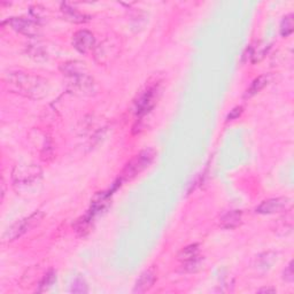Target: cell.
Listing matches in <instances>:
<instances>
[{
	"label": "cell",
	"mask_w": 294,
	"mask_h": 294,
	"mask_svg": "<svg viewBox=\"0 0 294 294\" xmlns=\"http://www.w3.org/2000/svg\"><path fill=\"white\" fill-rule=\"evenodd\" d=\"M4 82L10 91L30 99H41L49 92V82L45 78L20 69L7 71Z\"/></svg>",
	"instance_id": "cell-1"
},
{
	"label": "cell",
	"mask_w": 294,
	"mask_h": 294,
	"mask_svg": "<svg viewBox=\"0 0 294 294\" xmlns=\"http://www.w3.org/2000/svg\"><path fill=\"white\" fill-rule=\"evenodd\" d=\"M61 71L69 80V87L72 91L83 96H91L96 91L95 82L85 70L84 63L78 61L66 62L61 66Z\"/></svg>",
	"instance_id": "cell-2"
},
{
	"label": "cell",
	"mask_w": 294,
	"mask_h": 294,
	"mask_svg": "<svg viewBox=\"0 0 294 294\" xmlns=\"http://www.w3.org/2000/svg\"><path fill=\"white\" fill-rule=\"evenodd\" d=\"M154 156L155 152L151 150V148L140 152L134 159H131L127 163L124 169L122 170L121 181H131L135 177H137L140 173L144 172L153 162Z\"/></svg>",
	"instance_id": "cell-3"
},
{
	"label": "cell",
	"mask_w": 294,
	"mask_h": 294,
	"mask_svg": "<svg viewBox=\"0 0 294 294\" xmlns=\"http://www.w3.org/2000/svg\"><path fill=\"white\" fill-rule=\"evenodd\" d=\"M43 213L40 212H37L35 214L30 215L27 219H23L19 221L18 223H15L14 225H12V227L7 230L6 233L4 234V239L5 241H13L15 239H18L21 236H23L25 232L30 231L31 229H33L40 223V221L43 220Z\"/></svg>",
	"instance_id": "cell-4"
},
{
	"label": "cell",
	"mask_w": 294,
	"mask_h": 294,
	"mask_svg": "<svg viewBox=\"0 0 294 294\" xmlns=\"http://www.w3.org/2000/svg\"><path fill=\"white\" fill-rule=\"evenodd\" d=\"M157 90L155 88H148L145 90L136 101V114L144 116L151 112V109L156 104Z\"/></svg>",
	"instance_id": "cell-5"
},
{
	"label": "cell",
	"mask_w": 294,
	"mask_h": 294,
	"mask_svg": "<svg viewBox=\"0 0 294 294\" xmlns=\"http://www.w3.org/2000/svg\"><path fill=\"white\" fill-rule=\"evenodd\" d=\"M72 46L78 51L79 53L87 54L93 50L96 44V38L93 33L89 30H79L75 32L72 36Z\"/></svg>",
	"instance_id": "cell-6"
},
{
	"label": "cell",
	"mask_w": 294,
	"mask_h": 294,
	"mask_svg": "<svg viewBox=\"0 0 294 294\" xmlns=\"http://www.w3.org/2000/svg\"><path fill=\"white\" fill-rule=\"evenodd\" d=\"M288 204V199L287 198H271L268 200H264L257 207L255 212L258 214H263V215H270L275 214V213H279L284 211L285 208L287 207Z\"/></svg>",
	"instance_id": "cell-7"
},
{
	"label": "cell",
	"mask_w": 294,
	"mask_h": 294,
	"mask_svg": "<svg viewBox=\"0 0 294 294\" xmlns=\"http://www.w3.org/2000/svg\"><path fill=\"white\" fill-rule=\"evenodd\" d=\"M7 23L15 31L28 37H35L39 32V28H38V25L35 22L23 18H12L7 21Z\"/></svg>",
	"instance_id": "cell-8"
},
{
	"label": "cell",
	"mask_w": 294,
	"mask_h": 294,
	"mask_svg": "<svg viewBox=\"0 0 294 294\" xmlns=\"http://www.w3.org/2000/svg\"><path fill=\"white\" fill-rule=\"evenodd\" d=\"M156 280V272L154 269H148L144 271L142 275L139 276V278L136 280L134 293H145L150 289L153 285H154Z\"/></svg>",
	"instance_id": "cell-9"
},
{
	"label": "cell",
	"mask_w": 294,
	"mask_h": 294,
	"mask_svg": "<svg viewBox=\"0 0 294 294\" xmlns=\"http://www.w3.org/2000/svg\"><path fill=\"white\" fill-rule=\"evenodd\" d=\"M242 220V213L240 211H231L224 214L220 220V225L223 229H234L240 225Z\"/></svg>",
	"instance_id": "cell-10"
},
{
	"label": "cell",
	"mask_w": 294,
	"mask_h": 294,
	"mask_svg": "<svg viewBox=\"0 0 294 294\" xmlns=\"http://www.w3.org/2000/svg\"><path fill=\"white\" fill-rule=\"evenodd\" d=\"M270 77L268 75H261L259 76L258 78H255L253 80V83L250 84V87L247 89V91L245 93V98H250L257 95L260 91H262L264 88L267 87L268 83H269Z\"/></svg>",
	"instance_id": "cell-11"
},
{
	"label": "cell",
	"mask_w": 294,
	"mask_h": 294,
	"mask_svg": "<svg viewBox=\"0 0 294 294\" xmlns=\"http://www.w3.org/2000/svg\"><path fill=\"white\" fill-rule=\"evenodd\" d=\"M199 258V245L192 244L183 248L178 254V260L182 262H187Z\"/></svg>",
	"instance_id": "cell-12"
},
{
	"label": "cell",
	"mask_w": 294,
	"mask_h": 294,
	"mask_svg": "<svg viewBox=\"0 0 294 294\" xmlns=\"http://www.w3.org/2000/svg\"><path fill=\"white\" fill-rule=\"evenodd\" d=\"M61 11L63 14H65L66 18L69 21H71V22L80 23L85 21V16L83 14H80V13L76 11L75 8L68 6L67 4H63V5L61 6Z\"/></svg>",
	"instance_id": "cell-13"
},
{
	"label": "cell",
	"mask_w": 294,
	"mask_h": 294,
	"mask_svg": "<svg viewBox=\"0 0 294 294\" xmlns=\"http://www.w3.org/2000/svg\"><path fill=\"white\" fill-rule=\"evenodd\" d=\"M294 29V21H293V14H288L284 16L280 24V33L283 37H288L293 32Z\"/></svg>",
	"instance_id": "cell-14"
},
{
	"label": "cell",
	"mask_w": 294,
	"mask_h": 294,
	"mask_svg": "<svg viewBox=\"0 0 294 294\" xmlns=\"http://www.w3.org/2000/svg\"><path fill=\"white\" fill-rule=\"evenodd\" d=\"M55 280V272L53 270H51L50 272L45 275L44 278H43L41 282L39 283V289H38V292H44L48 289L51 285L53 284V282Z\"/></svg>",
	"instance_id": "cell-15"
},
{
	"label": "cell",
	"mask_w": 294,
	"mask_h": 294,
	"mask_svg": "<svg viewBox=\"0 0 294 294\" xmlns=\"http://www.w3.org/2000/svg\"><path fill=\"white\" fill-rule=\"evenodd\" d=\"M200 268V259L197 258L194 260H191V261L183 262V269L189 272H194L197 271Z\"/></svg>",
	"instance_id": "cell-16"
},
{
	"label": "cell",
	"mask_w": 294,
	"mask_h": 294,
	"mask_svg": "<svg viewBox=\"0 0 294 294\" xmlns=\"http://www.w3.org/2000/svg\"><path fill=\"white\" fill-rule=\"evenodd\" d=\"M71 291L74 293H84L88 291L87 288V285L84 284V282L80 278H77L74 280V283H72V287H71Z\"/></svg>",
	"instance_id": "cell-17"
},
{
	"label": "cell",
	"mask_w": 294,
	"mask_h": 294,
	"mask_svg": "<svg viewBox=\"0 0 294 294\" xmlns=\"http://www.w3.org/2000/svg\"><path fill=\"white\" fill-rule=\"evenodd\" d=\"M283 278L286 280L287 283H292L294 280V271H293V261L288 263V266L285 268L283 272Z\"/></svg>",
	"instance_id": "cell-18"
},
{
	"label": "cell",
	"mask_w": 294,
	"mask_h": 294,
	"mask_svg": "<svg viewBox=\"0 0 294 294\" xmlns=\"http://www.w3.org/2000/svg\"><path fill=\"white\" fill-rule=\"evenodd\" d=\"M242 113V107L241 106H238V107H234L231 112L229 113L228 115V121H233V120H236V118H238L241 115Z\"/></svg>",
	"instance_id": "cell-19"
},
{
	"label": "cell",
	"mask_w": 294,
	"mask_h": 294,
	"mask_svg": "<svg viewBox=\"0 0 294 294\" xmlns=\"http://www.w3.org/2000/svg\"><path fill=\"white\" fill-rule=\"evenodd\" d=\"M259 293H275L276 289L275 288H269V287H264V288H260Z\"/></svg>",
	"instance_id": "cell-20"
}]
</instances>
